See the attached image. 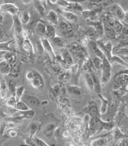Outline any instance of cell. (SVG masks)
<instances>
[{"instance_id": "6da1fadb", "label": "cell", "mask_w": 128, "mask_h": 146, "mask_svg": "<svg viewBox=\"0 0 128 146\" xmlns=\"http://www.w3.org/2000/svg\"><path fill=\"white\" fill-rule=\"evenodd\" d=\"M102 78H101V82L103 84L107 83L110 79L111 74V66L110 63L108 59L104 57V59L102 60Z\"/></svg>"}, {"instance_id": "7a4b0ae2", "label": "cell", "mask_w": 128, "mask_h": 146, "mask_svg": "<svg viewBox=\"0 0 128 146\" xmlns=\"http://www.w3.org/2000/svg\"><path fill=\"white\" fill-rule=\"evenodd\" d=\"M0 56L4 61H7L11 66L17 62V55L10 50H3L0 51Z\"/></svg>"}, {"instance_id": "3957f363", "label": "cell", "mask_w": 128, "mask_h": 146, "mask_svg": "<svg viewBox=\"0 0 128 146\" xmlns=\"http://www.w3.org/2000/svg\"><path fill=\"white\" fill-rule=\"evenodd\" d=\"M13 2L14 1H5V3H3V4L1 5V8H3L5 12L9 13L13 17L17 16L19 12L18 7L16 6L13 4Z\"/></svg>"}, {"instance_id": "277c9868", "label": "cell", "mask_w": 128, "mask_h": 146, "mask_svg": "<svg viewBox=\"0 0 128 146\" xmlns=\"http://www.w3.org/2000/svg\"><path fill=\"white\" fill-rule=\"evenodd\" d=\"M41 43L43 46L44 50H46V52L48 54V55L50 56V57L52 59V60L53 61H54V60L56 59V55L54 54L53 48L48 39L46 38H42L41 39Z\"/></svg>"}, {"instance_id": "5b68a950", "label": "cell", "mask_w": 128, "mask_h": 146, "mask_svg": "<svg viewBox=\"0 0 128 146\" xmlns=\"http://www.w3.org/2000/svg\"><path fill=\"white\" fill-rule=\"evenodd\" d=\"M34 72V78L31 81L32 86L36 89H41L44 87V81L43 77L39 73L33 69Z\"/></svg>"}, {"instance_id": "8992f818", "label": "cell", "mask_w": 128, "mask_h": 146, "mask_svg": "<svg viewBox=\"0 0 128 146\" xmlns=\"http://www.w3.org/2000/svg\"><path fill=\"white\" fill-rule=\"evenodd\" d=\"M59 29L60 31L66 38H69L73 36V30L67 22L64 21H61L59 25Z\"/></svg>"}, {"instance_id": "52a82bcc", "label": "cell", "mask_w": 128, "mask_h": 146, "mask_svg": "<svg viewBox=\"0 0 128 146\" xmlns=\"http://www.w3.org/2000/svg\"><path fill=\"white\" fill-rule=\"evenodd\" d=\"M61 54H62V55L64 63L66 66L71 67L72 66H73L74 64L73 59L72 58L71 53L69 51V50H68V49L64 48L62 49V50H61Z\"/></svg>"}, {"instance_id": "ba28073f", "label": "cell", "mask_w": 128, "mask_h": 146, "mask_svg": "<svg viewBox=\"0 0 128 146\" xmlns=\"http://www.w3.org/2000/svg\"><path fill=\"white\" fill-rule=\"evenodd\" d=\"M22 100L28 106H37L40 104L39 100L37 98L31 96V95H23Z\"/></svg>"}, {"instance_id": "9c48e42d", "label": "cell", "mask_w": 128, "mask_h": 146, "mask_svg": "<svg viewBox=\"0 0 128 146\" xmlns=\"http://www.w3.org/2000/svg\"><path fill=\"white\" fill-rule=\"evenodd\" d=\"M101 46L103 50V53L108 60L109 61L112 56L113 45L110 42H108L106 43H101Z\"/></svg>"}, {"instance_id": "30bf717a", "label": "cell", "mask_w": 128, "mask_h": 146, "mask_svg": "<svg viewBox=\"0 0 128 146\" xmlns=\"http://www.w3.org/2000/svg\"><path fill=\"white\" fill-rule=\"evenodd\" d=\"M89 46L93 54L95 55V57L101 60H102L105 57V55L102 52V50L98 48L96 43H95L94 42H90Z\"/></svg>"}, {"instance_id": "8fae6325", "label": "cell", "mask_w": 128, "mask_h": 146, "mask_svg": "<svg viewBox=\"0 0 128 146\" xmlns=\"http://www.w3.org/2000/svg\"><path fill=\"white\" fill-rule=\"evenodd\" d=\"M11 66L5 61H1L0 62V74L2 75H9L11 70Z\"/></svg>"}, {"instance_id": "7c38bea8", "label": "cell", "mask_w": 128, "mask_h": 146, "mask_svg": "<svg viewBox=\"0 0 128 146\" xmlns=\"http://www.w3.org/2000/svg\"><path fill=\"white\" fill-rule=\"evenodd\" d=\"M90 75L92 78L93 83V90L96 93L99 94L101 91V84H100V81L98 79V78L94 74H93V73H92V74H91Z\"/></svg>"}, {"instance_id": "4fadbf2b", "label": "cell", "mask_w": 128, "mask_h": 146, "mask_svg": "<svg viewBox=\"0 0 128 146\" xmlns=\"http://www.w3.org/2000/svg\"><path fill=\"white\" fill-rule=\"evenodd\" d=\"M89 24L92 26L99 36H102L104 35V27L101 22L100 21H94L90 22Z\"/></svg>"}, {"instance_id": "5bb4252c", "label": "cell", "mask_w": 128, "mask_h": 146, "mask_svg": "<svg viewBox=\"0 0 128 146\" xmlns=\"http://www.w3.org/2000/svg\"><path fill=\"white\" fill-rule=\"evenodd\" d=\"M91 146H108V140L103 137L96 138L93 139L91 143Z\"/></svg>"}, {"instance_id": "9a60e30c", "label": "cell", "mask_w": 128, "mask_h": 146, "mask_svg": "<svg viewBox=\"0 0 128 146\" xmlns=\"http://www.w3.org/2000/svg\"><path fill=\"white\" fill-rule=\"evenodd\" d=\"M98 96L100 98V99L101 100V108H100V114L103 115L106 113V112L108 110V108L109 106V102L108 100H107L106 99H105L102 95L100 94H98Z\"/></svg>"}, {"instance_id": "2e32d148", "label": "cell", "mask_w": 128, "mask_h": 146, "mask_svg": "<svg viewBox=\"0 0 128 146\" xmlns=\"http://www.w3.org/2000/svg\"><path fill=\"white\" fill-rule=\"evenodd\" d=\"M13 20H14V33L19 34V35H21L22 31H23V29H22V23L20 21V19L19 17L17 16L13 17Z\"/></svg>"}, {"instance_id": "e0dca14e", "label": "cell", "mask_w": 128, "mask_h": 146, "mask_svg": "<svg viewBox=\"0 0 128 146\" xmlns=\"http://www.w3.org/2000/svg\"><path fill=\"white\" fill-rule=\"evenodd\" d=\"M47 20L53 25H56L58 22V16L55 11L51 10L47 15Z\"/></svg>"}, {"instance_id": "ac0fdd59", "label": "cell", "mask_w": 128, "mask_h": 146, "mask_svg": "<svg viewBox=\"0 0 128 146\" xmlns=\"http://www.w3.org/2000/svg\"><path fill=\"white\" fill-rule=\"evenodd\" d=\"M20 69H21V64L17 61L16 63H14L12 66L9 75L14 78L18 77L19 75Z\"/></svg>"}, {"instance_id": "d6986e66", "label": "cell", "mask_w": 128, "mask_h": 146, "mask_svg": "<svg viewBox=\"0 0 128 146\" xmlns=\"http://www.w3.org/2000/svg\"><path fill=\"white\" fill-rule=\"evenodd\" d=\"M35 30L38 35H39L40 36H44V35H45L46 26L43 23V22L39 21L37 22L36 25H35Z\"/></svg>"}, {"instance_id": "ffe728a7", "label": "cell", "mask_w": 128, "mask_h": 146, "mask_svg": "<svg viewBox=\"0 0 128 146\" xmlns=\"http://www.w3.org/2000/svg\"><path fill=\"white\" fill-rule=\"evenodd\" d=\"M38 126L37 125V123H36L35 122H31L28 125L27 128V131L30 134V138L32 139V138L34 137L35 134L38 131Z\"/></svg>"}, {"instance_id": "44dd1931", "label": "cell", "mask_w": 128, "mask_h": 146, "mask_svg": "<svg viewBox=\"0 0 128 146\" xmlns=\"http://www.w3.org/2000/svg\"><path fill=\"white\" fill-rule=\"evenodd\" d=\"M110 63L111 64H119L122 66H127V63L126 61H125L123 59H121L119 56L117 55H112L109 60Z\"/></svg>"}, {"instance_id": "7402d4cb", "label": "cell", "mask_w": 128, "mask_h": 146, "mask_svg": "<svg viewBox=\"0 0 128 146\" xmlns=\"http://www.w3.org/2000/svg\"><path fill=\"white\" fill-rule=\"evenodd\" d=\"M60 13L64 17V18H65L66 20L68 21L75 22L77 19V16L72 12H62V11H60Z\"/></svg>"}, {"instance_id": "603a6c76", "label": "cell", "mask_w": 128, "mask_h": 146, "mask_svg": "<svg viewBox=\"0 0 128 146\" xmlns=\"http://www.w3.org/2000/svg\"><path fill=\"white\" fill-rule=\"evenodd\" d=\"M85 33L89 37H90L92 39H96L99 37L95 30L94 28L91 25L86 28L85 29Z\"/></svg>"}, {"instance_id": "cb8c5ba5", "label": "cell", "mask_w": 128, "mask_h": 146, "mask_svg": "<svg viewBox=\"0 0 128 146\" xmlns=\"http://www.w3.org/2000/svg\"><path fill=\"white\" fill-rule=\"evenodd\" d=\"M55 130V125L53 123H49L48 124L44 130V133L47 137H51Z\"/></svg>"}, {"instance_id": "d4e9b609", "label": "cell", "mask_w": 128, "mask_h": 146, "mask_svg": "<svg viewBox=\"0 0 128 146\" xmlns=\"http://www.w3.org/2000/svg\"><path fill=\"white\" fill-rule=\"evenodd\" d=\"M16 104H17V102H16L14 96L10 97L4 100V104L6 105L8 108L13 110H16Z\"/></svg>"}, {"instance_id": "484cf974", "label": "cell", "mask_w": 128, "mask_h": 146, "mask_svg": "<svg viewBox=\"0 0 128 146\" xmlns=\"http://www.w3.org/2000/svg\"><path fill=\"white\" fill-rule=\"evenodd\" d=\"M126 13L127 12H125L124 10L122 9L120 6H119V5H116L115 15L116 16V18H117V20L121 22L124 19Z\"/></svg>"}, {"instance_id": "4316f807", "label": "cell", "mask_w": 128, "mask_h": 146, "mask_svg": "<svg viewBox=\"0 0 128 146\" xmlns=\"http://www.w3.org/2000/svg\"><path fill=\"white\" fill-rule=\"evenodd\" d=\"M25 91V87L24 86H20L18 88H16L15 93H14V98L16 99V102H18L19 101H20L23 96L24 93Z\"/></svg>"}, {"instance_id": "83f0119b", "label": "cell", "mask_w": 128, "mask_h": 146, "mask_svg": "<svg viewBox=\"0 0 128 146\" xmlns=\"http://www.w3.org/2000/svg\"><path fill=\"white\" fill-rule=\"evenodd\" d=\"M6 84H5L4 80H1V88H0V100L4 101L6 99Z\"/></svg>"}, {"instance_id": "f1b7e54d", "label": "cell", "mask_w": 128, "mask_h": 146, "mask_svg": "<svg viewBox=\"0 0 128 146\" xmlns=\"http://www.w3.org/2000/svg\"><path fill=\"white\" fill-rule=\"evenodd\" d=\"M45 36L50 38H53L56 36V30L52 25H48L46 26Z\"/></svg>"}, {"instance_id": "f546056e", "label": "cell", "mask_w": 128, "mask_h": 146, "mask_svg": "<svg viewBox=\"0 0 128 146\" xmlns=\"http://www.w3.org/2000/svg\"><path fill=\"white\" fill-rule=\"evenodd\" d=\"M30 110L29 108V106H28L24 101L20 100L16 104V110H17L18 112H23V111H26Z\"/></svg>"}, {"instance_id": "4dcf8cb0", "label": "cell", "mask_w": 128, "mask_h": 146, "mask_svg": "<svg viewBox=\"0 0 128 146\" xmlns=\"http://www.w3.org/2000/svg\"><path fill=\"white\" fill-rule=\"evenodd\" d=\"M113 136L116 141H119L123 138H125V134L121 132V131L120 129L119 128L117 127L113 131Z\"/></svg>"}, {"instance_id": "1f68e13d", "label": "cell", "mask_w": 128, "mask_h": 146, "mask_svg": "<svg viewBox=\"0 0 128 146\" xmlns=\"http://www.w3.org/2000/svg\"><path fill=\"white\" fill-rule=\"evenodd\" d=\"M52 43L54 45L59 48L64 47L66 44L64 39L58 36H55L53 38H52Z\"/></svg>"}, {"instance_id": "d6a6232c", "label": "cell", "mask_w": 128, "mask_h": 146, "mask_svg": "<svg viewBox=\"0 0 128 146\" xmlns=\"http://www.w3.org/2000/svg\"><path fill=\"white\" fill-rule=\"evenodd\" d=\"M67 90L71 94L74 95V96H79L82 93L81 89L76 86H68L67 87Z\"/></svg>"}, {"instance_id": "836d02e7", "label": "cell", "mask_w": 128, "mask_h": 146, "mask_svg": "<svg viewBox=\"0 0 128 146\" xmlns=\"http://www.w3.org/2000/svg\"><path fill=\"white\" fill-rule=\"evenodd\" d=\"M19 19L22 24L26 25L27 24H28L30 21V15L29 13L27 12H22L20 15V18Z\"/></svg>"}, {"instance_id": "e575fe53", "label": "cell", "mask_w": 128, "mask_h": 146, "mask_svg": "<svg viewBox=\"0 0 128 146\" xmlns=\"http://www.w3.org/2000/svg\"><path fill=\"white\" fill-rule=\"evenodd\" d=\"M22 48L27 53H31L32 52V46L31 42L28 39H25L23 43V45L22 46Z\"/></svg>"}, {"instance_id": "d590c367", "label": "cell", "mask_w": 128, "mask_h": 146, "mask_svg": "<svg viewBox=\"0 0 128 146\" xmlns=\"http://www.w3.org/2000/svg\"><path fill=\"white\" fill-rule=\"evenodd\" d=\"M34 6H35V9L38 12V13L40 15H43L44 13V12H45V9H44V5L41 3V1H34Z\"/></svg>"}, {"instance_id": "8d00e7d4", "label": "cell", "mask_w": 128, "mask_h": 146, "mask_svg": "<svg viewBox=\"0 0 128 146\" xmlns=\"http://www.w3.org/2000/svg\"><path fill=\"white\" fill-rule=\"evenodd\" d=\"M89 127L91 132L93 133L97 131L96 117H90L89 123Z\"/></svg>"}, {"instance_id": "74e56055", "label": "cell", "mask_w": 128, "mask_h": 146, "mask_svg": "<svg viewBox=\"0 0 128 146\" xmlns=\"http://www.w3.org/2000/svg\"><path fill=\"white\" fill-rule=\"evenodd\" d=\"M19 113H20V116L23 118V119H31V118L34 117V115H35V112L31 109L26 111L19 112Z\"/></svg>"}, {"instance_id": "f35d334b", "label": "cell", "mask_w": 128, "mask_h": 146, "mask_svg": "<svg viewBox=\"0 0 128 146\" xmlns=\"http://www.w3.org/2000/svg\"><path fill=\"white\" fill-rule=\"evenodd\" d=\"M102 60H101L98 58L96 57H93L91 59V62L93 66L95 67L96 69H101L102 67Z\"/></svg>"}, {"instance_id": "ab89813d", "label": "cell", "mask_w": 128, "mask_h": 146, "mask_svg": "<svg viewBox=\"0 0 128 146\" xmlns=\"http://www.w3.org/2000/svg\"><path fill=\"white\" fill-rule=\"evenodd\" d=\"M85 82L87 87L89 88L91 90H93V80L89 74H86L85 75Z\"/></svg>"}, {"instance_id": "60d3db41", "label": "cell", "mask_w": 128, "mask_h": 146, "mask_svg": "<svg viewBox=\"0 0 128 146\" xmlns=\"http://www.w3.org/2000/svg\"><path fill=\"white\" fill-rule=\"evenodd\" d=\"M7 87L9 89L10 92L12 94H14L16 89V83L14 80L12 79V80H9L7 81Z\"/></svg>"}, {"instance_id": "b9f144b4", "label": "cell", "mask_w": 128, "mask_h": 146, "mask_svg": "<svg viewBox=\"0 0 128 146\" xmlns=\"http://www.w3.org/2000/svg\"><path fill=\"white\" fill-rule=\"evenodd\" d=\"M123 25L122 24V23L120 21H119V20L116 19H115L114 24L113 28L117 34L120 33L121 30L122 29V28H123Z\"/></svg>"}, {"instance_id": "7bdbcfd3", "label": "cell", "mask_w": 128, "mask_h": 146, "mask_svg": "<svg viewBox=\"0 0 128 146\" xmlns=\"http://www.w3.org/2000/svg\"><path fill=\"white\" fill-rule=\"evenodd\" d=\"M88 113L91 117H96L98 114V110L95 105H93L90 106V108L89 109Z\"/></svg>"}, {"instance_id": "ee69618b", "label": "cell", "mask_w": 128, "mask_h": 146, "mask_svg": "<svg viewBox=\"0 0 128 146\" xmlns=\"http://www.w3.org/2000/svg\"><path fill=\"white\" fill-rule=\"evenodd\" d=\"M14 40L16 43L18 44L19 46L22 48L25 40L24 38L22 37L21 35H19V34H16V33H14Z\"/></svg>"}, {"instance_id": "f6af8a7d", "label": "cell", "mask_w": 128, "mask_h": 146, "mask_svg": "<svg viewBox=\"0 0 128 146\" xmlns=\"http://www.w3.org/2000/svg\"><path fill=\"white\" fill-rule=\"evenodd\" d=\"M114 127V124L112 123V121L111 122H102V129H104L106 131H110Z\"/></svg>"}, {"instance_id": "bcb514c9", "label": "cell", "mask_w": 128, "mask_h": 146, "mask_svg": "<svg viewBox=\"0 0 128 146\" xmlns=\"http://www.w3.org/2000/svg\"><path fill=\"white\" fill-rule=\"evenodd\" d=\"M34 78V72L33 69H29L26 70L25 74V78L28 81H31Z\"/></svg>"}, {"instance_id": "7dc6e473", "label": "cell", "mask_w": 128, "mask_h": 146, "mask_svg": "<svg viewBox=\"0 0 128 146\" xmlns=\"http://www.w3.org/2000/svg\"><path fill=\"white\" fill-rule=\"evenodd\" d=\"M32 140L34 141L35 144L38 146H49L47 143H46L42 139L38 138L37 137H33Z\"/></svg>"}, {"instance_id": "c3c4849f", "label": "cell", "mask_w": 128, "mask_h": 146, "mask_svg": "<svg viewBox=\"0 0 128 146\" xmlns=\"http://www.w3.org/2000/svg\"><path fill=\"white\" fill-rule=\"evenodd\" d=\"M123 85L124 84H122L120 81H116L113 85V90L116 92L118 91L119 90L123 87Z\"/></svg>"}, {"instance_id": "681fc988", "label": "cell", "mask_w": 128, "mask_h": 146, "mask_svg": "<svg viewBox=\"0 0 128 146\" xmlns=\"http://www.w3.org/2000/svg\"><path fill=\"white\" fill-rule=\"evenodd\" d=\"M127 39H125V40L121 41L116 47L113 48V50L117 49H121V48H127Z\"/></svg>"}, {"instance_id": "f907efd6", "label": "cell", "mask_w": 128, "mask_h": 146, "mask_svg": "<svg viewBox=\"0 0 128 146\" xmlns=\"http://www.w3.org/2000/svg\"><path fill=\"white\" fill-rule=\"evenodd\" d=\"M7 134L9 137L12 138H16L18 136V132L17 131H16L13 129H10L7 131Z\"/></svg>"}, {"instance_id": "816d5d0a", "label": "cell", "mask_w": 128, "mask_h": 146, "mask_svg": "<svg viewBox=\"0 0 128 146\" xmlns=\"http://www.w3.org/2000/svg\"><path fill=\"white\" fill-rule=\"evenodd\" d=\"M36 50L38 54H41L44 52V50L41 43V41H37L36 42Z\"/></svg>"}, {"instance_id": "f5cc1de1", "label": "cell", "mask_w": 128, "mask_h": 146, "mask_svg": "<svg viewBox=\"0 0 128 146\" xmlns=\"http://www.w3.org/2000/svg\"><path fill=\"white\" fill-rule=\"evenodd\" d=\"M106 18H107V21H108V23L109 25L111 27L113 28L116 19L114 18V17L112 15H109V14L106 16Z\"/></svg>"}, {"instance_id": "db71d44e", "label": "cell", "mask_w": 128, "mask_h": 146, "mask_svg": "<svg viewBox=\"0 0 128 146\" xmlns=\"http://www.w3.org/2000/svg\"><path fill=\"white\" fill-rule=\"evenodd\" d=\"M91 13V11L89 10H83L81 12V15L83 16V18L85 19H89Z\"/></svg>"}, {"instance_id": "11a10c76", "label": "cell", "mask_w": 128, "mask_h": 146, "mask_svg": "<svg viewBox=\"0 0 128 146\" xmlns=\"http://www.w3.org/2000/svg\"><path fill=\"white\" fill-rule=\"evenodd\" d=\"M25 144L27 146H35V144L33 141L32 139L30 138H26L25 140Z\"/></svg>"}, {"instance_id": "9f6ffc18", "label": "cell", "mask_w": 128, "mask_h": 146, "mask_svg": "<svg viewBox=\"0 0 128 146\" xmlns=\"http://www.w3.org/2000/svg\"><path fill=\"white\" fill-rule=\"evenodd\" d=\"M118 146H127V139L125 137L121 139L120 142L119 143Z\"/></svg>"}, {"instance_id": "6f0895ef", "label": "cell", "mask_w": 128, "mask_h": 146, "mask_svg": "<svg viewBox=\"0 0 128 146\" xmlns=\"http://www.w3.org/2000/svg\"><path fill=\"white\" fill-rule=\"evenodd\" d=\"M57 3H58V4L60 6L62 7H68V6H70V4L68 3V1H58Z\"/></svg>"}, {"instance_id": "680465c9", "label": "cell", "mask_w": 128, "mask_h": 146, "mask_svg": "<svg viewBox=\"0 0 128 146\" xmlns=\"http://www.w3.org/2000/svg\"><path fill=\"white\" fill-rule=\"evenodd\" d=\"M116 5H114L113 6H111L109 8V15H113V14H115V12H116Z\"/></svg>"}, {"instance_id": "91938a15", "label": "cell", "mask_w": 128, "mask_h": 146, "mask_svg": "<svg viewBox=\"0 0 128 146\" xmlns=\"http://www.w3.org/2000/svg\"><path fill=\"white\" fill-rule=\"evenodd\" d=\"M120 33H121L123 35H124L125 36H127V27L123 25Z\"/></svg>"}, {"instance_id": "94428289", "label": "cell", "mask_w": 128, "mask_h": 146, "mask_svg": "<svg viewBox=\"0 0 128 146\" xmlns=\"http://www.w3.org/2000/svg\"><path fill=\"white\" fill-rule=\"evenodd\" d=\"M21 35L22 37L24 38V40H25V39H26V38L28 37V33L26 30H23L22 31Z\"/></svg>"}, {"instance_id": "6125c7cd", "label": "cell", "mask_w": 128, "mask_h": 146, "mask_svg": "<svg viewBox=\"0 0 128 146\" xmlns=\"http://www.w3.org/2000/svg\"><path fill=\"white\" fill-rule=\"evenodd\" d=\"M59 67L56 65H54L52 67V70L54 73H57L59 71Z\"/></svg>"}, {"instance_id": "be15d7a7", "label": "cell", "mask_w": 128, "mask_h": 146, "mask_svg": "<svg viewBox=\"0 0 128 146\" xmlns=\"http://www.w3.org/2000/svg\"><path fill=\"white\" fill-rule=\"evenodd\" d=\"M3 21V15L1 13H0V24H1Z\"/></svg>"}, {"instance_id": "e7e4bbea", "label": "cell", "mask_w": 128, "mask_h": 146, "mask_svg": "<svg viewBox=\"0 0 128 146\" xmlns=\"http://www.w3.org/2000/svg\"><path fill=\"white\" fill-rule=\"evenodd\" d=\"M1 74H0V88H1Z\"/></svg>"}, {"instance_id": "03108f58", "label": "cell", "mask_w": 128, "mask_h": 146, "mask_svg": "<svg viewBox=\"0 0 128 146\" xmlns=\"http://www.w3.org/2000/svg\"><path fill=\"white\" fill-rule=\"evenodd\" d=\"M1 4H0V8H1Z\"/></svg>"}]
</instances>
